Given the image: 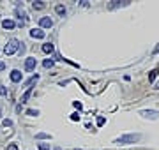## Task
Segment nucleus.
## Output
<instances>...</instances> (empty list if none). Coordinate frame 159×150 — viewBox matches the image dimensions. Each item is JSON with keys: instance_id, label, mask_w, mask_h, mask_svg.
Here are the masks:
<instances>
[{"instance_id": "20e7f679", "label": "nucleus", "mask_w": 159, "mask_h": 150, "mask_svg": "<svg viewBox=\"0 0 159 150\" xmlns=\"http://www.w3.org/2000/svg\"><path fill=\"white\" fill-rule=\"evenodd\" d=\"M35 65H37V60H35V58H27V60H25V69H27V71L35 69Z\"/></svg>"}, {"instance_id": "aec40b11", "label": "nucleus", "mask_w": 159, "mask_h": 150, "mask_svg": "<svg viewBox=\"0 0 159 150\" xmlns=\"http://www.w3.org/2000/svg\"><path fill=\"white\" fill-rule=\"evenodd\" d=\"M37 138H39V140H46V138H50V134H44V133H41V134H37Z\"/></svg>"}, {"instance_id": "4be33fe9", "label": "nucleus", "mask_w": 159, "mask_h": 150, "mask_svg": "<svg viewBox=\"0 0 159 150\" xmlns=\"http://www.w3.org/2000/svg\"><path fill=\"white\" fill-rule=\"evenodd\" d=\"M7 94V88L5 87H0V95H5Z\"/></svg>"}, {"instance_id": "393cba45", "label": "nucleus", "mask_w": 159, "mask_h": 150, "mask_svg": "<svg viewBox=\"0 0 159 150\" xmlns=\"http://www.w3.org/2000/svg\"><path fill=\"white\" fill-rule=\"evenodd\" d=\"M4 69H5V64H4V62H0V71H4Z\"/></svg>"}, {"instance_id": "f03ea898", "label": "nucleus", "mask_w": 159, "mask_h": 150, "mask_svg": "<svg viewBox=\"0 0 159 150\" xmlns=\"http://www.w3.org/2000/svg\"><path fill=\"white\" fill-rule=\"evenodd\" d=\"M18 48H19V41H18V39H11V41L5 44V48H4V53H5V55H12V53L18 51Z\"/></svg>"}, {"instance_id": "bb28decb", "label": "nucleus", "mask_w": 159, "mask_h": 150, "mask_svg": "<svg viewBox=\"0 0 159 150\" xmlns=\"http://www.w3.org/2000/svg\"><path fill=\"white\" fill-rule=\"evenodd\" d=\"M156 88H159V83H158V85H156Z\"/></svg>"}, {"instance_id": "4468645a", "label": "nucleus", "mask_w": 159, "mask_h": 150, "mask_svg": "<svg viewBox=\"0 0 159 150\" xmlns=\"http://www.w3.org/2000/svg\"><path fill=\"white\" fill-rule=\"evenodd\" d=\"M37 80H39V76H37V74H35V76H32V78H30V80L27 81V85H28V88H30V85H34V83H35Z\"/></svg>"}, {"instance_id": "f257e3e1", "label": "nucleus", "mask_w": 159, "mask_h": 150, "mask_svg": "<svg viewBox=\"0 0 159 150\" xmlns=\"http://www.w3.org/2000/svg\"><path fill=\"white\" fill-rule=\"evenodd\" d=\"M140 138H142L140 134H126V136L117 138V140H115V143H117V145H129V143H136Z\"/></svg>"}, {"instance_id": "9d476101", "label": "nucleus", "mask_w": 159, "mask_h": 150, "mask_svg": "<svg viewBox=\"0 0 159 150\" xmlns=\"http://www.w3.org/2000/svg\"><path fill=\"white\" fill-rule=\"evenodd\" d=\"M30 94H32V88H28V90L21 95V103H27V101H28V97H30Z\"/></svg>"}, {"instance_id": "7ed1b4c3", "label": "nucleus", "mask_w": 159, "mask_h": 150, "mask_svg": "<svg viewBox=\"0 0 159 150\" xmlns=\"http://www.w3.org/2000/svg\"><path fill=\"white\" fill-rule=\"evenodd\" d=\"M39 25H41L42 28H51V27H53V21H51V18L44 16V18H41V19H39Z\"/></svg>"}, {"instance_id": "b1692460", "label": "nucleus", "mask_w": 159, "mask_h": 150, "mask_svg": "<svg viewBox=\"0 0 159 150\" xmlns=\"http://www.w3.org/2000/svg\"><path fill=\"white\" fill-rule=\"evenodd\" d=\"M9 150H18V147H16V145L12 143V145H9Z\"/></svg>"}, {"instance_id": "6ab92c4d", "label": "nucleus", "mask_w": 159, "mask_h": 150, "mask_svg": "<svg viewBox=\"0 0 159 150\" xmlns=\"http://www.w3.org/2000/svg\"><path fill=\"white\" fill-rule=\"evenodd\" d=\"M2 124H4V126H5V127H11V126H12V122H11V120H9V118H5V120H4V122H2Z\"/></svg>"}, {"instance_id": "1a4fd4ad", "label": "nucleus", "mask_w": 159, "mask_h": 150, "mask_svg": "<svg viewBox=\"0 0 159 150\" xmlns=\"http://www.w3.org/2000/svg\"><path fill=\"white\" fill-rule=\"evenodd\" d=\"M55 11H57V14H60V16H65V7H64V5H60V4H58V5L55 7Z\"/></svg>"}, {"instance_id": "6e6552de", "label": "nucleus", "mask_w": 159, "mask_h": 150, "mask_svg": "<svg viewBox=\"0 0 159 150\" xmlns=\"http://www.w3.org/2000/svg\"><path fill=\"white\" fill-rule=\"evenodd\" d=\"M53 50H55L53 44H50V42H48V44H42V51H44V53H53Z\"/></svg>"}, {"instance_id": "9b49d317", "label": "nucleus", "mask_w": 159, "mask_h": 150, "mask_svg": "<svg viewBox=\"0 0 159 150\" xmlns=\"http://www.w3.org/2000/svg\"><path fill=\"white\" fill-rule=\"evenodd\" d=\"M32 7H34V9H37V11H41V9H44V4H42V2H34V4H32Z\"/></svg>"}, {"instance_id": "412c9836", "label": "nucleus", "mask_w": 159, "mask_h": 150, "mask_svg": "<svg viewBox=\"0 0 159 150\" xmlns=\"http://www.w3.org/2000/svg\"><path fill=\"white\" fill-rule=\"evenodd\" d=\"M39 149L41 150H50V147H48L46 143H39Z\"/></svg>"}, {"instance_id": "dca6fc26", "label": "nucleus", "mask_w": 159, "mask_h": 150, "mask_svg": "<svg viewBox=\"0 0 159 150\" xmlns=\"http://www.w3.org/2000/svg\"><path fill=\"white\" fill-rule=\"evenodd\" d=\"M27 115H30V117H35V115H39L35 110H27Z\"/></svg>"}, {"instance_id": "f3484780", "label": "nucleus", "mask_w": 159, "mask_h": 150, "mask_svg": "<svg viewBox=\"0 0 159 150\" xmlns=\"http://www.w3.org/2000/svg\"><path fill=\"white\" fill-rule=\"evenodd\" d=\"M71 120H73V122L80 120V115H78V113H73V115H71Z\"/></svg>"}, {"instance_id": "cd10ccee", "label": "nucleus", "mask_w": 159, "mask_h": 150, "mask_svg": "<svg viewBox=\"0 0 159 150\" xmlns=\"http://www.w3.org/2000/svg\"><path fill=\"white\" fill-rule=\"evenodd\" d=\"M0 117H2V113H0Z\"/></svg>"}, {"instance_id": "f8f14e48", "label": "nucleus", "mask_w": 159, "mask_h": 150, "mask_svg": "<svg viewBox=\"0 0 159 150\" xmlns=\"http://www.w3.org/2000/svg\"><path fill=\"white\" fill-rule=\"evenodd\" d=\"M158 69H154V71H150V74H149V81H154L156 80V76H158Z\"/></svg>"}, {"instance_id": "423d86ee", "label": "nucleus", "mask_w": 159, "mask_h": 150, "mask_svg": "<svg viewBox=\"0 0 159 150\" xmlns=\"http://www.w3.org/2000/svg\"><path fill=\"white\" fill-rule=\"evenodd\" d=\"M11 81H14V83H18V81H21V72H19L18 69H14V71H11Z\"/></svg>"}, {"instance_id": "ddd939ff", "label": "nucleus", "mask_w": 159, "mask_h": 150, "mask_svg": "<svg viewBox=\"0 0 159 150\" xmlns=\"http://www.w3.org/2000/svg\"><path fill=\"white\" fill-rule=\"evenodd\" d=\"M42 65H44L46 69H51V67H53V60H50V58H48V60H44V62H42Z\"/></svg>"}, {"instance_id": "a211bd4d", "label": "nucleus", "mask_w": 159, "mask_h": 150, "mask_svg": "<svg viewBox=\"0 0 159 150\" xmlns=\"http://www.w3.org/2000/svg\"><path fill=\"white\" fill-rule=\"evenodd\" d=\"M104 122H106L104 117H99V118H97V126H104Z\"/></svg>"}, {"instance_id": "5701e85b", "label": "nucleus", "mask_w": 159, "mask_h": 150, "mask_svg": "<svg viewBox=\"0 0 159 150\" xmlns=\"http://www.w3.org/2000/svg\"><path fill=\"white\" fill-rule=\"evenodd\" d=\"M73 104H74V108H78V110H81V103H78V101H74Z\"/></svg>"}, {"instance_id": "a878e982", "label": "nucleus", "mask_w": 159, "mask_h": 150, "mask_svg": "<svg viewBox=\"0 0 159 150\" xmlns=\"http://www.w3.org/2000/svg\"><path fill=\"white\" fill-rule=\"evenodd\" d=\"M154 51H156V53H159V46H156V50H154Z\"/></svg>"}, {"instance_id": "2eb2a0df", "label": "nucleus", "mask_w": 159, "mask_h": 150, "mask_svg": "<svg viewBox=\"0 0 159 150\" xmlns=\"http://www.w3.org/2000/svg\"><path fill=\"white\" fill-rule=\"evenodd\" d=\"M142 115L143 117H149V115L150 117H158V111H142Z\"/></svg>"}, {"instance_id": "0eeeda50", "label": "nucleus", "mask_w": 159, "mask_h": 150, "mask_svg": "<svg viewBox=\"0 0 159 150\" xmlns=\"http://www.w3.org/2000/svg\"><path fill=\"white\" fill-rule=\"evenodd\" d=\"M2 27H4L5 30H12V28L16 27V23H14L12 19H4V21H2Z\"/></svg>"}, {"instance_id": "39448f33", "label": "nucleus", "mask_w": 159, "mask_h": 150, "mask_svg": "<svg viewBox=\"0 0 159 150\" xmlns=\"http://www.w3.org/2000/svg\"><path fill=\"white\" fill-rule=\"evenodd\" d=\"M30 35H32L34 39H42V37H44V32H42L41 28H34V30H30Z\"/></svg>"}]
</instances>
